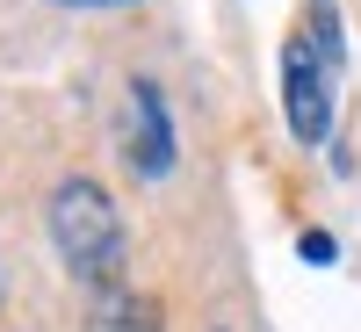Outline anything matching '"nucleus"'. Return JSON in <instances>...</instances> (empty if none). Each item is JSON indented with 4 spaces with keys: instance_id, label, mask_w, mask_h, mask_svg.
<instances>
[{
    "instance_id": "obj_1",
    "label": "nucleus",
    "mask_w": 361,
    "mask_h": 332,
    "mask_svg": "<svg viewBox=\"0 0 361 332\" xmlns=\"http://www.w3.org/2000/svg\"><path fill=\"white\" fill-rule=\"evenodd\" d=\"M51 238H58V253H66V267L87 282V289H109V282H123V217H116V202L102 180H58V195H51Z\"/></svg>"
},
{
    "instance_id": "obj_2",
    "label": "nucleus",
    "mask_w": 361,
    "mask_h": 332,
    "mask_svg": "<svg viewBox=\"0 0 361 332\" xmlns=\"http://www.w3.org/2000/svg\"><path fill=\"white\" fill-rule=\"evenodd\" d=\"M282 116H289L296 145H325V130H333V73L311 51V37L282 44Z\"/></svg>"
},
{
    "instance_id": "obj_3",
    "label": "nucleus",
    "mask_w": 361,
    "mask_h": 332,
    "mask_svg": "<svg viewBox=\"0 0 361 332\" xmlns=\"http://www.w3.org/2000/svg\"><path fill=\"white\" fill-rule=\"evenodd\" d=\"M173 116H166V94L152 80H130V102H123V159L137 180H166L173 173Z\"/></svg>"
},
{
    "instance_id": "obj_4",
    "label": "nucleus",
    "mask_w": 361,
    "mask_h": 332,
    "mask_svg": "<svg viewBox=\"0 0 361 332\" xmlns=\"http://www.w3.org/2000/svg\"><path fill=\"white\" fill-rule=\"evenodd\" d=\"M87 332H159V304L137 296L130 282L87 289Z\"/></svg>"
},
{
    "instance_id": "obj_5",
    "label": "nucleus",
    "mask_w": 361,
    "mask_h": 332,
    "mask_svg": "<svg viewBox=\"0 0 361 332\" xmlns=\"http://www.w3.org/2000/svg\"><path fill=\"white\" fill-rule=\"evenodd\" d=\"M296 253H304L311 267H325V260H333L340 246H333V231H304V238H296Z\"/></svg>"
},
{
    "instance_id": "obj_6",
    "label": "nucleus",
    "mask_w": 361,
    "mask_h": 332,
    "mask_svg": "<svg viewBox=\"0 0 361 332\" xmlns=\"http://www.w3.org/2000/svg\"><path fill=\"white\" fill-rule=\"evenodd\" d=\"M58 8H123V0H58Z\"/></svg>"
}]
</instances>
